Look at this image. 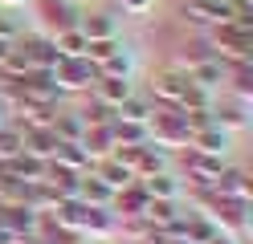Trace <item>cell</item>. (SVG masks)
<instances>
[{
  "instance_id": "cell-1",
  "label": "cell",
  "mask_w": 253,
  "mask_h": 244,
  "mask_svg": "<svg viewBox=\"0 0 253 244\" xmlns=\"http://www.w3.org/2000/svg\"><path fill=\"white\" fill-rule=\"evenodd\" d=\"M53 77L61 90H90L94 81H98V70L86 61V57H61L53 65Z\"/></svg>"
},
{
  "instance_id": "cell-2",
  "label": "cell",
  "mask_w": 253,
  "mask_h": 244,
  "mask_svg": "<svg viewBox=\"0 0 253 244\" xmlns=\"http://www.w3.org/2000/svg\"><path fill=\"white\" fill-rule=\"evenodd\" d=\"M212 191L220 195V200H241V204H249L253 179H249L245 167H220V175L212 179Z\"/></svg>"
},
{
  "instance_id": "cell-3",
  "label": "cell",
  "mask_w": 253,
  "mask_h": 244,
  "mask_svg": "<svg viewBox=\"0 0 253 244\" xmlns=\"http://www.w3.org/2000/svg\"><path fill=\"white\" fill-rule=\"evenodd\" d=\"M17 49L25 53V61H29V70H53V65L61 61V53H57V45H53L49 37H25V41H17Z\"/></svg>"
},
{
  "instance_id": "cell-4",
  "label": "cell",
  "mask_w": 253,
  "mask_h": 244,
  "mask_svg": "<svg viewBox=\"0 0 253 244\" xmlns=\"http://www.w3.org/2000/svg\"><path fill=\"white\" fill-rule=\"evenodd\" d=\"M188 167H192V183L204 191V187H212V179L220 175V155H204V151H196V146H188Z\"/></svg>"
},
{
  "instance_id": "cell-5",
  "label": "cell",
  "mask_w": 253,
  "mask_h": 244,
  "mask_svg": "<svg viewBox=\"0 0 253 244\" xmlns=\"http://www.w3.org/2000/svg\"><path fill=\"white\" fill-rule=\"evenodd\" d=\"M53 135H57V142H82V135H86V122H82V114L78 110H53Z\"/></svg>"
},
{
  "instance_id": "cell-6",
  "label": "cell",
  "mask_w": 253,
  "mask_h": 244,
  "mask_svg": "<svg viewBox=\"0 0 253 244\" xmlns=\"http://www.w3.org/2000/svg\"><path fill=\"white\" fill-rule=\"evenodd\" d=\"M21 135H25V151H29V155H37V159H45V163L57 155V135H53V126L21 130Z\"/></svg>"
},
{
  "instance_id": "cell-7",
  "label": "cell",
  "mask_w": 253,
  "mask_h": 244,
  "mask_svg": "<svg viewBox=\"0 0 253 244\" xmlns=\"http://www.w3.org/2000/svg\"><path fill=\"white\" fill-rule=\"evenodd\" d=\"M188 77H192V86L212 90V86H220V81H225V65H220L216 57H204V61H196L192 70H188Z\"/></svg>"
},
{
  "instance_id": "cell-8",
  "label": "cell",
  "mask_w": 253,
  "mask_h": 244,
  "mask_svg": "<svg viewBox=\"0 0 253 244\" xmlns=\"http://www.w3.org/2000/svg\"><path fill=\"white\" fill-rule=\"evenodd\" d=\"M110 146H115V130H110V122L102 126H86L82 135V151L94 159V155H110Z\"/></svg>"
},
{
  "instance_id": "cell-9",
  "label": "cell",
  "mask_w": 253,
  "mask_h": 244,
  "mask_svg": "<svg viewBox=\"0 0 253 244\" xmlns=\"http://www.w3.org/2000/svg\"><path fill=\"white\" fill-rule=\"evenodd\" d=\"M94 90H98V102L102 106L115 110L123 98H131V81H126V77H98V81H94Z\"/></svg>"
},
{
  "instance_id": "cell-10",
  "label": "cell",
  "mask_w": 253,
  "mask_h": 244,
  "mask_svg": "<svg viewBox=\"0 0 253 244\" xmlns=\"http://www.w3.org/2000/svg\"><path fill=\"white\" fill-rule=\"evenodd\" d=\"M49 163H57V167H66V171H78V175H82V171L90 167V155L82 151V142H57V155H53Z\"/></svg>"
},
{
  "instance_id": "cell-11",
  "label": "cell",
  "mask_w": 253,
  "mask_h": 244,
  "mask_svg": "<svg viewBox=\"0 0 253 244\" xmlns=\"http://www.w3.org/2000/svg\"><path fill=\"white\" fill-rule=\"evenodd\" d=\"M192 146L196 151H204V155H225V146H229V139H225V126H204V130H196L192 135Z\"/></svg>"
},
{
  "instance_id": "cell-12",
  "label": "cell",
  "mask_w": 253,
  "mask_h": 244,
  "mask_svg": "<svg viewBox=\"0 0 253 244\" xmlns=\"http://www.w3.org/2000/svg\"><path fill=\"white\" fill-rule=\"evenodd\" d=\"M78 200H86L90 208H102V204L115 200V191H110L98 175H82V183H78Z\"/></svg>"
},
{
  "instance_id": "cell-13",
  "label": "cell",
  "mask_w": 253,
  "mask_h": 244,
  "mask_svg": "<svg viewBox=\"0 0 253 244\" xmlns=\"http://www.w3.org/2000/svg\"><path fill=\"white\" fill-rule=\"evenodd\" d=\"M151 204V195L143 191V183H126L123 191H119V208H123V216H143V208Z\"/></svg>"
},
{
  "instance_id": "cell-14",
  "label": "cell",
  "mask_w": 253,
  "mask_h": 244,
  "mask_svg": "<svg viewBox=\"0 0 253 244\" xmlns=\"http://www.w3.org/2000/svg\"><path fill=\"white\" fill-rule=\"evenodd\" d=\"M151 114H155V110L143 102V98H135V94H131V98H123V102L115 106V118H119V122H143V126H147V122H151Z\"/></svg>"
},
{
  "instance_id": "cell-15",
  "label": "cell",
  "mask_w": 253,
  "mask_h": 244,
  "mask_svg": "<svg viewBox=\"0 0 253 244\" xmlns=\"http://www.w3.org/2000/svg\"><path fill=\"white\" fill-rule=\"evenodd\" d=\"M78 33H82L86 41H110L115 37V21H110L106 12H94V16H86V21L78 25Z\"/></svg>"
},
{
  "instance_id": "cell-16",
  "label": "cell",
  "mask_w": 253,
  "mask_h": 244,
  "mask_svg": "<svg viewBox=\"0 0 253 244\" xmlns=\"http://www.w3.org/2000/svg\"><path fill=\"white\" fill-rule=\"evenodd\" d=\"M143 191L151 195V200H176V195H180L176 179H171L168 171H155V175H147V179H143Z\"/></svg>"
},
{
  "instance_id": "cell-17",
  "label": "cell",
  "mask_w": 253,
  "mask_h": 244,
  "mask_svg": "<svg viewBox=\"0 0 253 244\" xmlns=\"http://www.w3.org/2000/svg\"><path fill=\"white\" fill-rule=\"evenodd\" d=\"M94 175H98V179H102V183H106L110 191H123V187H126V183H131V179H135V175L126 171V167H123L119 159H106V163H102V167L94 171Z\"/></svg>"
},
{
  "instance_id": "cell-18",
  "label": "cell",
  "mask_w": 253,
  "mask_h": 244,
  "mask_svg": "<svg viewBox=\"0 0 253 244\" xmlns=\"http://www.w3.org/2000/svg\"><path fill=\"white\" fill-rule=\"evenodd\" d=\"M53 45H57L61 57H86V45H90V41H86L82 33H78V25H74V29H61Z\"/></svg>"
},
{
  "instance_id": "cell-19",
  "label": "cell",
  "mask_w": 253,
  "mask_h": 244,
  "mask_svg": "<svg viewBox=\"0 0 253 244\" xmlns=\"http://www.w3.org/2000/svg\"><path fill=\"white\" fill-rule=\"evenodd\" d=\"M41 12H45V21L57 25V29H74V12L66 4H53V0H41Z\"/></svg>"
},
{
  "instance_id": "cell-20",
  "label": "cell",
  "mask_w": 253,
  "mask_h": 244,
  "mask_svg": "<svg viewBox=\"0 0 253 244\" xmlns=\"http://www.w3.org/2000/svg\"><path fill=\"white\" fill-rule=\"evenodd\" d=\"M212 122H216V126H220V122H225V126H245V98H233L225 110H216Z\"/></svg>"
},
{
  "instance_id": "cell-21",
  "label": "cell",
  "mask_w": 253,
  "mask_h": 244,
  "mask_svg": "<svg viewBox=\"0 0 253 244\" xmlns=\"http://www.w3.org/2000/svg\"><path fill=\"white\" fill-rule=\"evenodd\" d=\"M94 70H98V77H126V73H131V61H126V53H115L110 61L94 65Z\"/></svg>"
},
{
  "instance_id": "cell-22",
  "label": "cell",
  "mask_w": 253,
  "mask_h": 244,
  "mask_svg": "<svg viewBox=\"0 0 253 244\" xmlns=\"http://www.w3.org/2000/svg\"><path fill=\"white\" fill-rule=\"evenodd\" d=\"M82 228H90V232H110V228H115V216H110L106 208H90Z\"/></svg>"
},
{
  "instance_id": "cell-23",
  "label": "cell",
  "mask_w": 253,
  "mask_h": 244,
  "mask_svg": "<svg viewBox=\"0 0 253 244\" xmlns=\"http://www.w3.org/2000/svg\"><path fill=\"white\" fill-rule=\"evenodd\" d=\"M78 114H82V122H86V126H102V122H110V118H115V110H110V106H102V102H94V106L78 110Z\"/></svg>"
},
{
  "instance_id": "cell-24",
  "label": "cell",
  "mask_w": 253,
  "mask_h": 244,
  "mask_svg": "<svg viewBox=\"0 0 253 244\" xmlns=\"http://www.w3.org/2000/svg\"><path fill=\"white\" fill-rule=\"evenodd\" d=\"M123 8H131V12H147V8H151V0H123Z\"/></svg>"
},
{
  "instance_id": "cell-25",
  "label": "cell",
  "mask_w": 253,
  "mask_h": 244,
  "mask_svg": "<svg viewBox=\"0 0 253 244\" xmlns=\"http://www.w3.org/2000/svg\"><path fill=\"white\" fill-rule=\"evenodd\" d=\"M12 45H17V41H4V37H0V65L8 61V53H12Z\"/></svg>"
},
{
  "instance_id": "cell-26",
  "label": "cell",
  "mask_w": 253,
  "mask_h": 244,
  "mask_svg": "<svg viewBox=\"0 0 253 244\" xmlns=\"http://www.w3.org/2000/svg\"><path fill=\"white\" fill-rule=\"evenodd\" d=\"M209 244H237V240H229V236H220V232H216V236H212Z\"/></svg>"
},
{
  "instance_id": "cell-27",
  "label": "cell",
  "mask_w": 253,
  "mask_h": 244,
  "mask_svg": "<svg viewBox=\"0 0 253 244\" xmlns=\"http://www.w3.org/2000/svg\"><path fill=\"white\" fill-rule=\"evenodd\" d=\"M164 244H192V240H184V236H180V240H164Z\"/></svg>"
},
{
  "instance_id": "cell-28",
  "label": "cell",
  "mask_w": 253,
  "mask_h": 244,
  "mask_svg": "<svg viewBox=\"0 0 253 244\" xmlns=\"http://www.w3.org/2000/svg\"><path fill=\"white\" fill-rule=\"evenodd\" d=\"M4 4H17V0H4Z\"/></svg>"
},
{
  "instance_id": "cell-29",
  "label": "cell",
  "mask_w": 253,
  "mask_h": 244,
  "mask_svg": "<svg viewBox=\"0 0 253 244\" xmlns=\"http://www.w3.org/2000/svg\"><path fill=\"white\" fill-rule=\"evenodd\" d=\"M0 126H4V122H0Z\"/></svg>"
}]
</instances>
